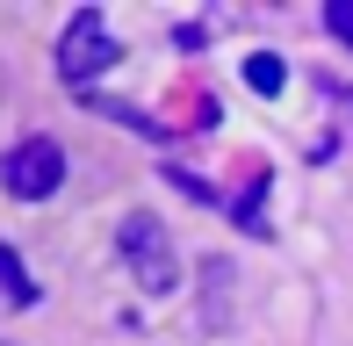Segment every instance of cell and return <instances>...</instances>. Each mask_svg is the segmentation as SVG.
I'll return each mask as SVG.
<instances>
[{
  "label": "cell",
  "instance_id": "2",
  "mask_svg": "<svg viewBox=\"0 0 353 346\" xmlns=\"http://www.w3.org/2000/svg\"><path fill=\"white\" fill-rule=\"evenodd\" d=\"M116 58H123V51H116V37H108V22H101L94 8H79L72 22H65V37H58V72H65L72 87H87L94 72H108Z\"/></svg>",
  "mask_w": 353,
  "mask_h": 346
},
{
  "label": "cell",
  "instance_id": "3",
  "mask_svg": "<svg viewBox=\"0 0 353 346\" xmlns=\"http://www.w3.org/2000/svg\"><path fill=\"white\" fill-rule=\"evenodd\" d=\"M58 181H65V152H58L51 137H22V145L0 159V187H8V195H22V202L58 195Z\"/></svg>",
  "mask_w": 353,
  "mask_h": 346
},
{
  "label": "cell",
  "instance_id": "1",
  "mask_svg": "<svg viewBox=\"0 0 353 346\" xmlns=\"http://www.w3.org/2000/svg\"><path fill=\"white\" fill-rule=\"evenodd\" d=\"M116 245H123V260H130V274H137V289H152V296H166V289H181V253H173V238H166V224H159L152 210H137V216H123V231H116Z\"/></svg>",
  "mask_w": 353,
  "mask_h": 346
},
{
  "label": "cell",
  "instance_id": "5",
  "mask_svg": "<svg viewBox=\"0 0 353 346\" xmlns=\"http://www.w3.org/2000/svg\"><path fill=\"white\" fill-rule=\"evenodd\" d=\"M0 296H8V303H14V310H22V303H37V281H29V274H22V260H14V253H8V245H0Z\"/></svg>",
  "mask_w": 353,
  "mask_h": 346
},
{
  "label": "cell",
  "instance_id": "4",
  "mask_svg": "<svg viewBox=\"0 0 353 346\" xmlns=\"http://www.w3.org/2000/svg\"><path fill=\"white\" fill-rule=\"evenodd\" d=\"M245 87H252V94H281V87H288V65H281L274 51L245 58Z\"/></svg>",
  "mask_w": 353,
  "mask_h": 346
},
{
  "label": "cell",
  "instance_id": "6",
  "mask_svg": "<svg viewBox=\"0 0 353 346\" xmlns=\"http://www.w3.org/2000/svg\"><path fill=\"white\" fill-rule=\"evenodd\" d=\"M325 22H332V37H339V43H353V0H332Z\"/></svg>",
  "mask_w": 353,
  "mask_h": 346
}]
</instances>
